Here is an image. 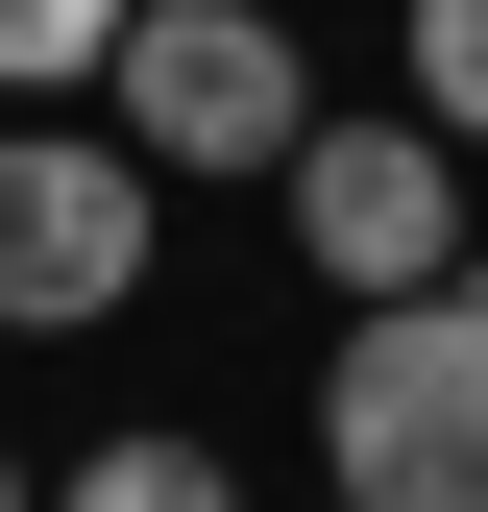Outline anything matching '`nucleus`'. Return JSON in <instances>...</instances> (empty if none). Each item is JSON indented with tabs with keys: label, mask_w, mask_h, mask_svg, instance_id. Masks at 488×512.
Here are the masks:
<instances>
[{
	"label": "nucleus",
	"mask_w": 488,
	"mask_h": 512,
	"mask_svg": "<svg viewBox=\"0 0 488 512\" xmlns=\"http://www.w3.org/2000/svg\"><path fill=\"white\" fill-rule=\"evenodd\" d=\"M318 488H342V512H488V317H464V293L342 317V366H318Z\"/></svg>",
	"instance_id": "f257e3e1"
},
{
	"label": "nucleus",
	"mask_w": 488,
	"mask_h": 512,
	"mask_svg": "<svg viewBox=\"0 0 488 512\" xmlns=\"http://www.w3.org/2000/svg\"><path fill=\"white\" fill-rule=\"evenodd\" d=\"M391 49H415V122H440V147L488 171V0H415V25H391Z\"/></svg>",
	"instance_id": "0eeeda50"
},
{
	"label": "nucleus",
	"mask_w": 488,
	"mask_h": 512,
	"mask_svg": "<svg viewBox=\"0 0 488 512\" xmlns=\"http://www.w3.org/2000/svg\"><path fill=\"white\" fill-rule=\"evenodd\" d=\"M122 74V0H0V122H74Z\"/></svg>",
	"instance_id": "39448f33"
},
{
	"label": "nucleus",
	"mask_w": 488,
	"mask_h": 512,
	"mask_svg": "<svg viewBox=\"0 0 488 512\" xmlns=\"http://www.w3.org/2000/svg\"><path fill=\"white\" fill-rule=\"evenodd\" d=\"M49 512H244V464H220V439H98Z\"/></svg>",
	"instance_id": "423d86ee"
},
{
	"label": "nucleus",
	"mask_w": 488,
	"mask_h": 512,
	"mask_svg": "<svg viewBox=\"0 0 488 512\" xmlns=\"http://www.w3.org/2000/svg\"><path fill=\"white\" fill-rule=\"evenodd\" d=\"M98 122H122L147 171H196V196H244V171H293V147H318V49H293L269 0H122Z\"/></svg>",
	"instance_id": "f03ea898"
},
{
	"label": "nucleus",
	"mask_w": 488,
	"mask_h": 512,
	"mask_svg": "<svg viewBox=\"0 0 488 512\" xmlns=\"http://www.w3.org/2000/svg\"><path fill=\"white\" fill-rule=\"evenodd\" d=\"M147 220H171V171L122 122H0V342H98L147 293Z\"/></svg>",
	"instance_id": "7ed1b4c3"
},
{
	"label": "nucleus",
	"mask_w": 488,
	"mask_h": 512,
	"mask_svg": "<svg viewBox=\"0 0 488 512\" xmlns=\"http://www.w3.org/2000/svg\"><path fill=\"white\" fill-rule=\"evenodd\" d=\"M269 196H293V269H318L342 317H391V293H440V269H464V147H440L415 98H366V122L318 98V147H293Z\"/></svg>",
	"instance_id": "20e7f679"
},
{
	"label": "nucleus",
	"mask_w": 488,
	"mask_h": 512,
	"mask_svg": "<svg viewBox=\"0 0 488 512\" xmlns=\"http://www.w3.org/2000/svg\"><path fill=\"white\" fill-rule=\"evenodd\" d=\"M0 512H25V464H0Z\"/></svg>",
	"instance_id": "6e6552de"
}]
</instances>
